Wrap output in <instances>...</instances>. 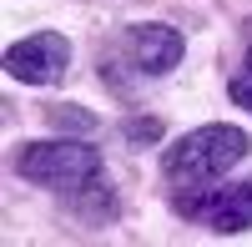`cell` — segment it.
Masks as SVG:
<instances>
[{"instance_id":"1","label":"cell","mask_w":252,"mask_h":247,"mask_svg":"<svg viewBox=\"0 0 252 247\" xmlns=\"http://www.w3.org/2000/svg\"><path fill=\"white\" fill-rule=\"evenodd\" d=\"M247 152H252V141H247L242 126L212 121V126L187 131L182 141H172L161 152V177L172 187H207V182H222Z\"/></svg>"},{"instance_id":"9","label":"cell","mask_w":252,"mask_h":247,"mask_svg":"<svg viewBox=\"0 0 252 247\" xmlns=\"http://www.w3.org/2000/svg\"><path fill=\"white\" fill-rule=\"evenodd\" d=\"M247 66H252V20H247Z\"/></svg>"},{"instance_id":"4","label":"cell","mask_w":252,"mask_h":247,"mask_svg":"<svg viewBox=\"0 0 252 247\" xmlns=\"http://www.w3.org/2000/svg\"><path fill=\"white\" fill-rule=\"evenodd\" d=\"M71 66V40L56 35V31H40V35H26L5 51V71L26 86H56Z\"/></svg>"},{"instance_id":"8","label":"cell","mask_w":252,"mask_h":247,"mask_svg":"<svg viewBox=\"0 0 252 247\" xmlns=\"http://www.w3.org/2000/svg\"><path fill=\"white\" fill-rule=\"evenodd\" d=\"M227 96H232L237 106H247V111H252V66H242L232 81H227Z\"/></svg>"},{"instance_id":"5","label":"cell","mask_w":252,"mask_h":247,"mask_svg":"<svg viewBox=\"0 0 252 247\" xmlns=\"http://www.w3.org/2000/svg\"><path fill=\"white\" fill-rule=\"evenodd\" d=\"M182 51H187L182 31L161 26V20H146V26H131V31H126V56H131V66H136L141 76H166V71L182 61Z\"/></svg>"},{"instance_id":"6","label":"cell","mask_w":252,"mask_h":247,"mask_svg":"<svg viewBox=\"0 0 252 247\" xmlns=\"http://www.w3.org/2000/svg\"><path fill=\"white\" fill-rule=\"evenodd\" d=\"M46 121L56 131H96V116L91 111H76V106H46Z\"/></svg>"},{"instance_id":"3","label":"cell","mask_w":252,"mask_h":247,"mask_svg":"<svg viewBox=\"0 0 252 247\" xmlns=\"http://www.w3.org/2000/svg\"><path fill=\"white\" fill-rule=\"evenodd\" d=\"M177 212L202 222L212 232H247L252 227V182H232V187H187L177 197Z\"/></svg>"},{"instance_id":"2","label":"cell","mask_w":252,"mask_h":247,"mask_svg":"<svg viewBox=\"0 0 252 247\" xmlns=\"http://www.w3.org/2000/svg\"><path fill=\"white\" fill-rule=\"evenodd\" d=\"M15 172L26 182H35V187L76 197L81 187H91L96 177H106V161H101V152L86 147V141H31V147L15 156Z\"/></svg>"},{"instance_id":"7","label":"cell","mask_w":252,"mask_h":247,"mask_svg":"<svg viewBox=\"0 0 252 247\" xmlns=\"http://www.w3.org/2000/svg\"><path fill=\"white\" fill-rule=\"evenodd\" d=\"M121 136L131 141V147H146V141H161V121H157V116H131V121H121Z\"/></svg>"}]
</instances>
